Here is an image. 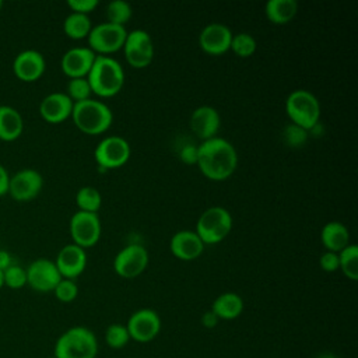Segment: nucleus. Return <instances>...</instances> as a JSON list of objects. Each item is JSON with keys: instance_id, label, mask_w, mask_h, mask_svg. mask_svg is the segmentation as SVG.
<instances>
[{"instance_id": "nucleus-1", "label": "nucleus", "mask_w": 358, "mask_h": 358, "mask_svg": "<svg viewBox=\"0 0 358 358\" xmlns=\"http://www.w3.org/2000/svg\"><path fill=\"white\" fill-rule=\"evenodd\" d=\"M197 147V166L206 178L221 182L228 179L236 171L238 152L228 140L213 137Z\"/></svg>"}, {"instance_id": "nucleus-2", "label": "nucleus", "mask_w": 358, "mask_h": 358, "mask_svg": "<svg viewBox=\"0 0 358 358\" xmlns=\"http://www.w3.org/2000/svg\"><path fill=\"white\" fill-rule=\"evenodd\" d=\"M87 80L94 94L101 98H109L122 91L124 71L120 63L113 57L96 55Z\"/></svg>"}, {"instance_id": "nucleus-3", "label": "nucleus", "mask_w": 358, "mask_h": 358, "mask_svg": "<svg viewBox=\"0 0 358 358\" xmlns=\"http://www.w3.org/2000/svg\"><path fill=\"white\" fill-rule=\"evenodd\" d=\"M76 124V127L91 136L105 133L113 120V113L110 108L102 101L96 99H85L81 102H76L73 105V112L70 116Z\"/></svg>"}, {"instance_id": "nucleus-4", "label": "nucleus", "mask_w": 358, "mask_h": 358, "mask_svg": "<svg viewBox=\"0 0 358 358\" xmlns=\"http://www.w3.org/2000/svg\"><path fill=\"white\" fill-rule=\"evenodd\" d=\"M53 352L56 358H95L98 340L88 327L74 326L59 336Z\"/></svg>"}, {"instance_id": "nucleus-5", "label": "nucleus", "mask_w": 358, "mask_h": 358, "mask_svg": "<svg viewBox=\"0 0 358 358\" xmlns=\"http://www.w3.org/2000/svg\"><path fill=\"white\" fill-rule=\"evenodd\" d=\"M285 112L292 124L309 130L319 122L320 103L310 91L295 90L285 99Z\"/></svg>"}, {"instance_id": "nucleus-6", "label": "nucleus", "mask_w": 358, "mask_h": 358, "mask_svg": "<svg viewBox=\"0 0 358 358\" xmlns=\"http://www.w3.org/2000/svg\"><path fill=\"white\" fill-rule=\"evenodd\" d=\"M232 229L231 213L221 207L213 206L201 213L196 224V234L204 245H215L224 241Z\"/></svg>"}, {"instance_id": "nucleus-7", "label": "nucleus", "mask_w": 358, "mask_h": 358, "mask_svg": "<svg viewBox=\"0 0 358 358\" xmlns=\"http://www.w3.org/2000/svg\"><path fill=\"white\" fill-rule=\"evenodd\" d=\"M127 31L124 27L115 25L110 22H102L91 28L87 39H88V48L95 53L99 55H108L117 52L123 48V43L126 41Z\"/></svg>"}, {"instance_id": "nucleus-8", "label": "nucleus", "mask_w": 358, "mask_h": 358, "mask_svg": "<svg viewBox=\"0 0 358 358\" xmlns=\"http://www.w3.org/2000/svg\"><path fill=\"white\" fill-rule=\"evenodd\" d=\"M126 62L134 69H144L150 66L154 59V42L150 34L144 29H133L127 32L123 43Z\"/></svg>"}, {"instance_id": "nucleus-9", "label": "nucleus", "mask_w": 358, "mask_h": 358, "mask_svg": "<svg viewBox=\"0 0 358 358\" xmlns=\"http://www.w3.org/2000/svg\"><path fill=\"white\" fill-rule=\"evenodd\" d=\"M130 144L120 136H108L95 147L94 157L99 168L115 169L124 165L130 158Z\"/></svg>"}, {"instance_id": "nucleus-10", "label": "nucleus", "mask_w": 358, "mask_h": 358, "mask_svg": "<svg viewBox=\"0 0 358 358\" xmlns=\"http://www.w3.org/2000/svg\"><path fill=\"white\" fill-rule=\"evenodd\" d=\"M69 228L73 243L83 249L94 246L101 238V220L95 213H74L70 218Z\"/></svg>"}, {"instance_id": "nucleus-11", "label": "nucleus", "mask_w": 358, "mask_h": 358, "mask_svg": "<svg viewBox=\"0 0 358 358\" xmlns=\"http://www.w3.org/2000/svg\"><path fill=\"white\" fill-rule=\"evenodd\" d=\"M148 266V252L138 243L123 248L113 259V270L122 278H134Z\"/></svg>"}, {"instance_id": "nucleus-12", "label": "nucleus", "mask_w": 358, "mask_h": 358, "mask_svg": "<svg viewBox=\"0 0 358 358\" xmlns=\"http://www.w3.org/2000/svg\"><path fill=\"white\" fill-rule=\"evenodd\" d=\"M130 340L137 343H150L161 331V319L159 315L150 308H143L130 315L126 323Z\"/></svg>"}, {"instance_id": "nucleus-13", "label": "nucleus", "mask_w": 358, "mask_h": 358, "mask_svg": "<svg viewBox=\"0 0 358 358\" xmlns=\"http://www.w3.org/2000/svg\"><path fill=\"white\" fill-rule=\"evenodd\" d=\"M43 186L42 175L34 168H24L10 176L8 194L20 203L31 201L35 199Z\"/></svg>"}, {"instance_id": "nucleus-14", "label": "nucleus", "mask_w": 358, "mask_h": 358, "mask_svg": "<svg viewBox=\"0 0 358 358\" xmlns=\"http://www.w3.org/2000/svg\"><path fill=\"white\" fill-rule=\"evenodd\" d=\"M27 284L36 292H53L62 275L55 264L49 259H36L27 268Z\"/></svg>"}, {"instance_id": "nucleus-15", "label": "nucleus", "mask_w": 358, "mask_h": 358, "mask_svg": "<svg viewBox=\"0 0 358 358\" xmlns=\"http://www.w3.org/2000/svg\"><path fill=\"white\" fill-rule=\"evenodd\" d=\"M45 57L35 49H25L20 52L13 60V73L24 83H34L39 80L45 73Z\"/></svg>"}, {"instance_id": "nucleus-16", "label": "nucleus", "mask_w": 358, "mask_h": 358, "mask_svg": "<svg viewBox=\"0 0 358 358\" xmlns=\"http://www.w3.org/2000/svg\"><path fill=\"white\" fill-rule=\"evenodd\" d=\"M231 29L221 22H211L206 25L199 35L200 48L213 56H218L229 50L232 41Z\"/></svg>"}, {"instance_id": "nucleus-17", "label": "nucleus", "mask_w": 358, "mask_h": 358, "mask_svg": "<svg viewBox=\"0 0 358 358\" xmlns=\"http://www.w3.org/2000/svg\"><path fill=\"white\" fill-rule=\"evenodd\" d=\"M96 57V53H94L90 48L85 46H77L69 49L60 60L62 71L69 78H81L87 77L94 60Z\"/></svg>"}, {"instance_id": "nucleus-18", "label": "nucleus", "mask_w": 358, "mask_h": 358, "mask_svg": "<svg viewBox=\"0 0 358 358\" xmlns=\"http://www.w3.org/2000/svg\"><path fill=\"white\" fill-rule=\"evenodd\" d=\"M55 264L62 278L74 280L85 270V266H87L85 249L77 246L76 243L64 245L59 250Z\"/></svg>"}, {"instance_id": "nucleus-19", "label": "nucleus", "mask_w": 358, "mask_h": 358, "mask_svg": "<svg viewBox=\"0 0 358 358\" xmlns=\"http://www.w3.org/2000/svg\"><path fill=\"white\" fill-rule=\"evenodd\" d=\"M189 126L199 138L206 141L213 137H217V133L221 126V117L215 108L201 105L192 112Z\"/></svg>"}, {"instance_id": "nucleus-20", "label": "nucleus", "mask_w": 358, "mask_h": 358, "mask_svg": "<svg viewBox=\"0 0 358 358\" xmlns=\"http://www.w3.org/2000/svg\"><path fill=\"white\" fill-rule=\"evenodd\" d=\"M73 105L74 102L66 92H52L41 101L39 115L45 122L57 124L71 116Z\"/></svg>"}, {"instance_id": "nucleus-21", "label": "nucleus", "mask_w": 358, "mask_h": 358, "mask_svg": "<svg viewBox=\"0 0 358 358\" xmlns=\"http://www.w3.org/2000/svg\"><path fill=\"white\" fill-rule=\"evenodd\" d=\"M172 255L183 262L196 260L204 250V243L194 231L182 229L172 235L169 242Z\"/></svg>"}, {"instance_id": "nucleus-22", "label": "nucleus", "mask_w": 358, "mask_h": 358, "mask_svg": "<svg viewBox=\"0 0 358 358\" xmlns=\"http://www.w3.org/2000/svg\"><path fill=\"white\" fill-rule=\"evenodd\" d=\"M22 130L24 119L21 113L10 105H0V140L14 141L22 134Z\"/></svg>"}, {"instance_id": "nucleus-23", "label": "nucleus", "mask_w": 358, "mask_h": 358, "mask_svg": "<svg viewBox=\"0 0 358 358\" xmlns=\"http://www.w3.org/2000/svg\"><path fill=\"white\" fill-rule=\"evenodd\" d=\"M320 241L329 252L338 253L350 245V232L340 221H330L322 228Z\"/></svg>"}, {"instance_id": "nucleus-24", "label": "nucleus", "mask_w": 358, "mask_h": 358, "mask_svg": "<svg viewBox=\"0 0 358 358\" xmlns=\"http://www.w3.org/2000/svg\"><path fill=\"white\" fill-rule=\"evenodd\" d=\"M211 310L220 320H234L243 312V299L235 292H224L214 299Z\"/></svg>"}, {"instance_id": "nucleus-25", "label": "nucleus", "mask_w": 358, "mask_h": 358, "mask_svg": "<svg viewBox=\"0 0 358 358\" xmlns=\"http://www.w3.org/2000/svg\"><path fill=\"white\" fill-rule=\"evenodd\" d=\"M298 11V3L295 0H268L264 6V14L267 20L275 25H284L289 22Z\"/></svg>"}, {"instance_id": "nucleus-26", "label": "nucleus", "mask_w": 358, "mask_h": 358, "mask_svg": "<svg viewBox=\"0 0 358 358\" xmlns=\"http://www.w3.org/2000/svg\"><path fill=\"white\" fill-rule=\"evenodd\" d=\"M92 28L91 18L85 14L70 13L63 22L64 34L71 39H83L87 38Z\"/></svg>"}, {"instance_id": "nucleus-27", "label": "nucleus", "mask_w": 358, "mask_h": 358, "mask_svg": "<svg viewBox=\"0 0 358 358\" xmlns=\"http://www.w3.org/2000/svg\"><path fill=\"white\" fill-rule=\"evenodd\" d=\"M338 270L343 274L355 281L358 280V246L354 243L347 245L341 252H338Z\"/></svg>"}, {"instance_id": "nucleus-28", "label": "nucleus", "mask_w": 358, "mask_h": 358, "mask_svg": "<svg viewBox=\"0 0 358 358\" xmlns=\"http://www.w3.org/2000/svg\"><path fill=\"white\" fill-rule=\"evenodd\" d=\"M76 204L78 207V211L96 214L102 204V196L98 189L92 186H83L76 194Z\"/></svg>"}, {"instance_id": "nucleus-29", "label": "nucleus", "mask_w": 358, "mask_h": 358, "mask_svg": "<svg viewBox=\"0 0 358 358\" xmlns=\"http://www.w3.org/2000/svg\"><path fill=\"white\" fill-rule=\"evenodd\" d=\"M131 6L124 0H113L106 6V22L124 27V24L131 18Z\"/></svg>"}, {"instance_id": "nucleus-30", "label": "nucleus", "mask_w": 358, "mask_h": 358, "mask_svg": "<svg viewBox=\"0 0 358 358\" xmlns=\"http://www.w3.org/2000/svg\"><path fill=\"white\" fill-rule=\"evenodd\" d=\"M229 49L239 57H249L257 49V42L253 35L248 32H239L232 35Z\"/></svg>"}, {"instance_id": "nucleus-31", "label": "nucleus", "mask_w": 358, "mask_h": 358, "mask_svg": "<svg viewBox=\"0 0 358 358\" xmlns=\"http://www.w3.org/2000/svg\"><path fill=\"white\" fill-rule=\"evenodd\" d=\"M130 341V334L127 331L126 324L122 323H112L105 330V343L109 348L119 350L127 345Z\"/></svg>"}, {"instance_id": "nucleus-32", "label": "nucleus", "mask_w": 358, "mask_h": 358, "mask_svg": "<svg viewBox=\"0 0 358 358\" xmlns=\"http://www.w3.org/2000/svg\"><path fill=\"white\" fill-rule=\"evenodd\" d=\"M67 96L76 103L91 98V87L87 77L81 78H70L67 83Z\"/></svg>"}, {"instance_id": "nucleus-33", "label": "nucleus", "mask_w": 358, "mask_h": 358, "mask_svg": "<svg viewBox=\"0 0 358 358\" xmlns=\"http://www.w3.org/2000/svg\"><path fill=\"white\" fill-rule=\"evenodd\" d=\"M3 282L11 289H20L27 285V271L18 264H11L3 271Z\"/></svg>"}, {"instance_id": "nucleus-34", "label": "nucleus", "mask_w": 358, "mask_h": 358, "mask_svg": "<svg viewBox=\"0 0 358 358\" xmlns=\"http://www.w3.org/2000/svg\"><path fill=\"white\" fill-rule=\"evenodd\" d=\"M53 294H55L57 301L69 303V302H73L77 298V295H78V285L76 284L74 280L62 278L57 282V285L55 287Z\"/></svg>"}, {"instance_id": "nucleus-35", "label": "nucleus", "mask_w": 358, "mask_h": 358, "mask_svg": "<svg viewBox=\"0 0 358 358\" xmlns=\"http://www.w3.org/2000/svg\"><path fill=\"white\" fill-rule=\"evenodd\" d=\"M67 6L70 7L71 13L88 15L96 8L98 1L96 0H69Z\"/></svg>"}, {"instance_id": "nucleus-36", "label": "nucleus", "mask_w": 358, "mask_h": 358, "mask_svg": "<svg viewBox=\"0 0 358 358\" xmlns=\"http://www.w3.org/2000/svg\"><path fill=\"white\" fill-rule=\"evenodd\" d=\"M285 138H287V143L296 147L299 144H303L305 140H306V130L295 126V124H291L285 129Z\"/></svg>"}, {"instance_id": "nucleus-37", "label": "nucleus", "mask_w": 358, "mask_h": 358, "mask_svg": "<svg viewBox=\"0 0 358 358\" xmlns=\"http://www.w3.org/2000/svg\"><path fill=\"white\" fill-rule=\"evenodd\" d=\"M319 266L323 271H327V273H333L338 270V253L326 250L319 259Z\"/></svg>"}, {"instance_id": "nucleus-38", "label": "nucleus", "mask_w": 358, "mask_h": 358, "mask_svg": "<svg viewBox=\"0 0 358 358\" xmlns=\"http://www.w3.org/2000/svg\"><path fill=\"white\" fill-rule=\"evenodd\" d=\"M197 157H199V147L186 144L179 151V158L187 164V165H197Z\"/></svg>"}, {"instance_id": "nucleus-39", "label": "nucleus", "mask_w": 358, "mask_h": 358, "mask_svg": "<svg viewBox=\"0 0 358 358\" xmlns=\"http://www.w3.org/2000/svg\"><path fill=\"white\" fill-rule=\"evenodd\" d=\"M218 322H220V319L215 316V313H214L211 309L207 310V312H204L203 316H201V324H203L204 327H207V329L215 327V326L218 324Z\"/></svg>"}, {"instance_id": "nucleus-40", "label": "nucleus", "mask_w": 358, "mask_h": 358, "mask_svg": "<svg viewBox=\"0 0 358 358\" xmlns=\"http://www.w3.org/2000/svg\"><path fill=\"white\" fill-rule=\"evenodd\" d=\"M8 180H10V175L7 169L0 164V197L8 192Z\"/></svg>"}, {"instance_id": "nucleus-41", "label": "nucleus", "mask_w": 358, "mask_h": 358, "mask_svg": "<svg viewBox=\"0 0 358 358\" xmlns=\"http://www.w3.org/2000/svg\"><path fill=\"white\" fill-rule=\"evenodd\" d=\"M13 263V259H11V255L4 250V249H0V271H4L6 268H8Z\"/></svg>"}, {"instance_id": "nucleus-42", "label": "nucleus", "mask_w": 358, "mask_h": 358, "mask_svg": "<svg viewBox=\"0 0 358 358\" xmlns=\"http://www.w3.org/2000/svg\"><path fill=\"white\" fill-rule=\"evenodd\" d=\"M315 358H340V357H337V355H336V354H333V352L324 351V352H320V354H317Z\"/></svg>"}, {"instance_id": "nucleus-43", "label": "nucleus", "mask_w": 358, "mask_h": 358, "mask_svg": "<svg viewBox=\"0 0 358 358\" xmlns=\"http://www.w3.org/2000/svg\"><path fill=\"white\" fill-rule=\"evenodd\" d=\"M4 287V282H3V271H0V288Z\"/></svg>"}, {"instance_id": "nucleus-44", "label": "nucleus", "mask_w": 358, "mask_h": 358, "mask_svg": "<svg viewBox=\"0 0 358 358\" xmlns=\"http://www.w3.org/2000/svg\"><path fill=\"white\" fill-rule=\"evenodd\" d=\"M1 7H3V1L0 0V10H1Z\"/></svg>"}, {"instance_id": "nucleus-45", "label": "nucleus", "mask_w": 358, "mask_h": 358, "mask_svg": "<svg viewBox=\"0 0 358 358\" xmlns=\"http://www.w3.org/2000/svg\"><path fill=\"white\" fill-rule=\"evenodd\" d=\"M46 358H56V357H55V355H53V357H46Z\"/></svg>"}]
</instances>
